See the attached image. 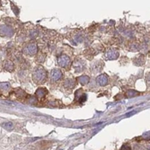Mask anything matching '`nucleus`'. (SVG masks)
Wrapping results in <instances>:
<instances>
[{"label":"nucleus","instance_id":"nucleus-4","mask_svg":"<svg viewBox=\"0 0 150 150\" xmlns=\"http://www.w3.org/2000/svg\"><path fill=\"white\" fill-rule=\"evenodd\" d=\"M61 77H62V72L60 71L59 69L55 68V69H53L51 71V73H50L51 81L57 82V81H58L59 79H61Z\"/></svg>","mask_w":150,"mask_h":150},{"label":"nucleus","instance_id":"nucleus-8","mask_svg":"<svg viewBox=\"0 0 150 150\" xmlns=\"http://www.w3.org/2000/svg\"><path fill=\"white\" fill-rule=\"evenodd\" d=\"M74 69L76 72H81L83 71L84 68H85V63L81 60H76L74 64Z\"/></svg>","mask_w":150,"mask_h":150},{"label":"nucleus","instance_id":"nucleus-11","mask_svg":"<svg viewBox=\"0 0 150 150\" xmlns=\"http://www.w3.org/2000/svg\"><path fill=\"white\" fill-rule=\"evenodd\" d=\"M77 80H78V82L81 84V85L85 86V85L88 84V82H89L90 78H89V76H85V75H84V76H79L78 78H77Z\"/></svg>","mask_w":150,"mask_h":150},{"label":"nucleus","instance_id":"nucleus-7","mask_svg":"<svg viewBox=\"0 0 150 150\" xmlns=\"http://www.w3.org/2000/svg\"><path fill=\"white\" fill-rule=\"evenodd\" d=\"M14 33L13 30L11 28H9L6 25H2L1 26V35L3 36H12Z\"/></svg>","mask_w":150,"mask_h":150},{"label":"nucleus","instance_id":"nucleus-5","mask_svg":"<svg viewBox=\"0 0 150 150\" xmlns=\"http://www.w3.org/2000/svg\"><path fill=\"white\" fill-rule=\"evenodd\" d=\"M96 81L100 86H106L107 84H108V76H107V75H105V74L100 75V76H97Z\"/></svg>","mask_w":150,"mask_h":150},{"label":"nucleus","instance_id":"nucleus-17","mask_svg":"<svg viewBox=\"0 0 150 150\" xmlns=\"http://www.w3.org/2000/svg\"><path fill=\"white\" fill-rule=\"evenodd\" d=\"M86 95H83L82 97H80V99H79V102H83L84 101H86Z\"/></svg>","mask_w":150,"mask_h":150},{"label":"nucleus","instance_id":"nucleus-15","mask_svg":"<svg viewBox=\"0 0 150 150\" xmlns=\"http://www.w3.org/2000/svg\"><path fill=\"white\" fill-rule=\"evenodd\" d=\"M3 127L5 128V129H12V128H13V125H12L11 122H9V123H4V124H3Z\"/></svg>","mask_w":150,"mask_h":150},{"label":"nucleus","instance_id":"nucleus-1","mask_svg":"<svg viewBox=\"0 0 150 150\" xmlns=\"http://www.w3.org/2000/svg\"><path fill=\"white\" fill-rule=\"evenodd\" d=\"M32 79L36 84H42L47 79V72L42 66H38L32 72Z\"/></svg>","mask_w":150,"mask_h":150},{"label":"nucleus","instance_id":"nucleus-3","mask_svg":"<svg viewBox=\"0 0 150 150\" xmlns=\"http://www.w3.org/2000/svg\"><path fill=\"white\" fill-rule=\"evenodd\" d=\"M58 63L61 67H67L70 65V58L66 55H61L58 58Z\"/></svg>","mask_w":150,"mask_h":150},{"label":"nucleus","instance_id":"nucleus-6","mask_svg":"<svg viewBox=\"0 0 150 150\" xmlns=\"http://www.w3.org/2000/svg\"><path fill=\"white\" fill-rule=\"evenodd\" d=\"M106 58L108 59H111V60H113V59H116V58L119 57V52L118 50H109L108 51L106 52Z\"/></svg>","mask_w":150,"mask_h":150},{"label":"nucleus","instance_id":"nucleus-2","mask_svg":"<svg viewBox=\"0 0 150 150\" xmlns=\"http://www.w3.org/2000/svg\"><path fill=\"white\" fill-rule=\"evenodd\" d=\"M38 48L37 45L34 43H30L26 45L24 48H23V53L26 54L28 56H33L37 53Z\"/></svg>","mask_w":150,"mask_h":150},{"label":"nucleus","instance_id":"nucleus-18","mask_svg":"<svg viewBox=\"0 0 150 150\" xmlns=\"http://www.w3.org/2000/svg\"><path fill=\"white\" fill-rule=\"evenodd\" d=\"M147 82H148V85H150V73L148 75V76H147Z\"/></svg>","mask_w":150,"mask_h":150},{"label":"nucleus","instance_id":"nucleus-12","mask_svg":"<svg viewBox=\"0 0 150 150\" xmlns=\"http://www.w3.org/2000/svg\"><path fill=\"white\" fill-rule=\"evenodd\" d=\"M64 86L66 88H69V89L74 88V86H75L74 80H72V79H67V80H66L64 83Z\"/></svg>","mask_w":150,"mask_h":150},{"label":"nucleus","instance_id":"nucleus-16","mask_svg":"<svg viewBox=\"0 0 150 150\" xmlns=\"http://www.w3.org/2000/svg\"><path fill=\"white\" fill-rule=\"evenodd\" d=\"M44 59H45V56L39 55L37 57V61H39V62H43Z\"/></svg>","mask_w":150,"mask_h":150},{"label":"nucleus","instance_id":"nucleus-14","mask_svg":"<svg viewBox=\"0 0 150 150\" xmlns=\"http://www.w3.org/2000/svg\"><path fill=\"white\" fill-rule=\"evenodd\" d=\"M139 95V93L136 92V91H134V90H130V91H129V92H127V95L129 97H134Z\"/></svg>","mask_w":150,"mask_h":150},{"label":"nucleus","instance_id":"nucleus-13","mask_svg":"<svg viewBox=\"0 0 150 150\" xmlns=\"http://www.w3.org/2000/svg\"><path fill=\"white\" fill-rule=\"evenodd\" d=\"M0 86H1V89L4 91H7L10 89V85L9 83H6V82H4V83H1V85H0Z\"/></svg>","mask_w":150,"mask_h":150},{"label":"nucleus","instance_id":"nucleus-9","mask_svg":"<svg viewBox=\"0 0 150 150\" xmlns=\"http://www.w3.org/2000/svg\"><path fill=\"white\" fill-rule=\"evenodd\" d=\"M3 67H4V68H5L6 71H9V72H12L14 68V63L12 62L11 60H5L4 63H3Z\"/></svg>","mask_w":150,"mask_h":150},{"label":"nucleus","instance_id":"nucleus-10","mask_svg":"<svg viewBox=\"0 0 150 150\" xmlns=\"http://www.w3.org/2000/svg\"><path fill=\"white\" fill-rule=\"evenodd\" d=\"M47 94H48V90H47L46 88H43V87L39 88V89H37L36 92H35V95H36L38 98H43Z\"/></svg>","mask_w":150,"mask_h":150}]
</instances>
